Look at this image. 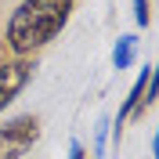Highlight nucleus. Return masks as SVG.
I'll use <instances>...</instances> for the list:
<instances>
[{"label":"nucleus","instance_id":"f257e3e1","mask_svg":"<svg viewBox=\"0 0 159 159\" xmlns=\"http://www.w3.org/2000/svg\"><path fill=\"white\" fill-rule=\"evenodd\" d=\"M72 0H22L7 18V47L15 58H29L65 29Z\"/></svg>","mask_w":159,"mask_h":159},{"label":"nucleus","instance_id":"f03ea898","mask_svg":"<svg viewBox=\"0 0 159 159\" xmlns=\"http://www.w3.org/2000/svg\"><path fill=\"white\" fill-rule=\"evenodd\" d=\"M40 138V116L25 112L0 127V159H22Z\"/></svg>","mask_w":159,"mask_h":159},{"label":"nucleus","instance_id":"7ed1b4c3","mask_svg":"<svg viewBox=\"0 0 159 159\" xmlns=\"http://www.w3.org/2000/svg\"><path fill=\"white\" fill-rule=\"evenodd\" d=\"M33 69H36L33 58H15V61H4L0 65V112L25 90V83L33 80Z\"/></svg>","mask_w":159,"mask_h":159},{"label":"nucleus","instance_id":"20e7f679","mask_svg":"<svg viewBox=\"0 0 159 159\" xmlns=\"http://www.w3.org/2000/svg\"><path fill=\"white\" fill-rule=\"evenodd\" d=\"M134 58H138V36H134V33H127V36H119L116 51H112V65L123 72V69H130V65H134Z\"/></svg>","mask_w":159,"mask_h":159},{"label":"nucleus","instance_id":"39448f33","mask_svg":"<svg viewBox=\"0 0 159 159\" xmlns=\"http://www.w3.org/2000/svg\"><path fill=\"white\" fill-rule=\"evenodd\" d=\"M105 130H109V123H101V127H98V138H94V152H101V148H105Z\"/></svg>","mask_w":159,"mask_h":159},{"label":"nucleus","instance_id":"423d86ee","mask_svg":"<svg viewBox=\"0 0 159 159\" xmlns=\"http://www.w3.org/2000/svg\"><path fill=\"white\" fill-rule=\"evenodd\" d=\"M69 159H87V152H83L80 141H72V145H69Z\"/></svg>","mask_w":159,"mask_h":159},{"label":"nucleus","instance_id":"0eeeda50","mask_svg":"<svg viewBox=\"0 0 159 159\" xmlns=\"http://www.w3.org/2000/svg\"><path fill=\"white\" fill-rule=\"evenodd\" d=\"M152 159H159V130H156V141H152Z\"/></svg>","mask_w":159,"mask_h":159}]
</instances>
